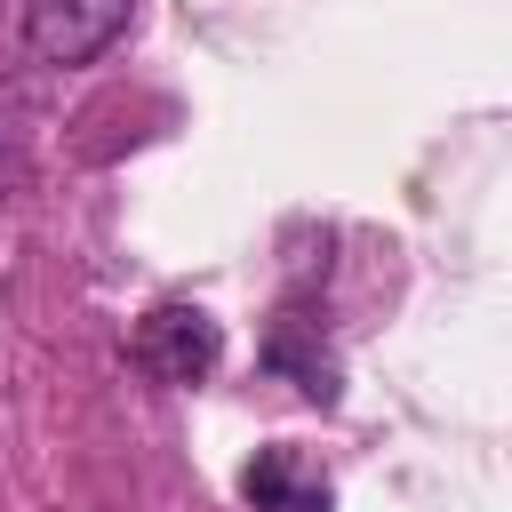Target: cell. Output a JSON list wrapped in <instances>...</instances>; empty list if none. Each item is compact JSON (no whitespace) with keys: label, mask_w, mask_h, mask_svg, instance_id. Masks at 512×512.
<instances>
[{"label":"cell","mask_w":512,"mask_h":512,"mask_svg":"<svg viewBox=\"0 0 512 512\" xmlns=\"http://www.w3.org/2000/svg\"><path fill=\"white\" fill-rule=\"evenodd\" d=\"M128 360L152 376V384H200L216 360H224V328L200 312V304H152L128 336Z\"/></svg>","instance_id":"obj_1"},{"label":"cell","mask_w":512,"mask_h":512,"mask_svg":"<svg viewBox=\"0 0 512 512\" xmlns=\"http://www.w3.org/2000/svg\"><path fill=\"white\" fill-rule=\"evenodd\" d=\"M136 0H16V32L40 64H88L128 32Z\"/></svg>","instance_id":"obj_2"},{"label":"cell","mask_w":512,"mask_h":512,"mask_svg":"<svg viewBox=\"0 0 512 512\" xmlns=\"http://www.w3.org/2000/svg\"><path fill=\"white\" fill-rule=\"evenodd\" d=\"M240 488H248V504H256V512H336L328 472H320L296 440L256 448V456H248V472H240Z\"/></svg>","instance_id":"obj_3"},{"label":"cell","mask_w":512,"mask_h":512,"mask_svg":"<svg viewBox=\"0 0 512 512\" xmlns=\"http://www.w3.org/2000/svg\"><path fill=\"white\" fill-rule=\"evenodd\" d=\"M264 368L288 376V384H296L304 400H320V408L336 400V352L312 336L304 312H280V320H272V336H264Z\"/></svg>","instance_id":"obj_4"}]
</instances>
